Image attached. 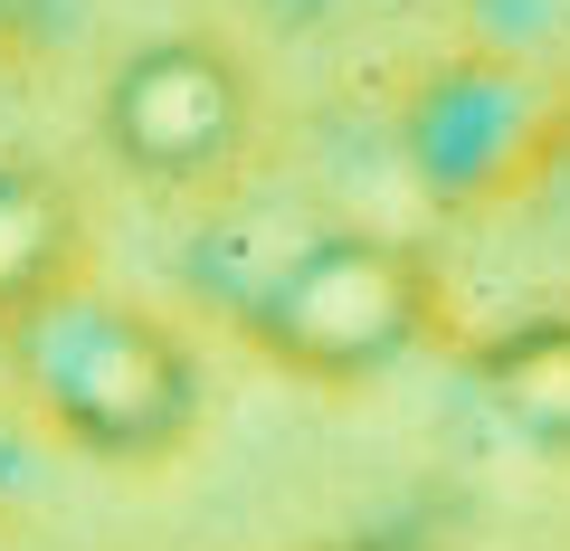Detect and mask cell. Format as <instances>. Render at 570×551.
<instances>
[{
    "label": "cell",
    "instance_id": "1",
    "mask_svg": "<svg viewBox=\"0 0 570 551\" xmlns=\"http://www.w3.org/2000/svg\"><path fill=\"white\" fill-rule=\"evenodd\" d=\"M0 362L39 429H58L77 456H115V466L171 456L200 409V371H190L181 333L86 276L29 305L20 324H0Z\"/></svg>",
    "mask_w": 570,
    "mask_h": 551
},
{
    "label": "cell",
    "instance_id": "2",
    "mask_svg": "<svg viewBox=\"0 0 570 551\" xmlns=\"http://www.w3.org/2000/svg\"><path fill=\"white\" fill-rule=\"evenodd\" d=\"M247 343L295 381H381L438 324V266L390 228H314L247 286Z\"/></svg>",
    "mask_w": 570,
    "mask_h": 551
},
{
    "label": "cell",
    "instance_id": "3",
    "mask_svg": "<svg viewBox=\"0 0 570 551\" xmlns=\"http://www.w3.org/2000/svg\"><path fill=\"white\" fill-rule=\"evenodd\" d=\"M400 163L419 181V200H438L448 219L504 200H542V181L570 152V67L494 58V48H448L400 86Z\"/></svg>",
    "mask_w": 570,
    "mask_h": 551
},
{
    "label": "cell",
    "instance_id": "4",
    "mask_svg": "<svg viewBox=\"0 0 570 551\" xmlns=\"http://www.w3.org/2000/svg\"><path fill=\"white\" fill-rule=\"evenodd\" d=\"M105 144L134 181L200 190L257 144V77L219 39H142L105 86Z\"/></svg>",
    "mask_w": 570,
    "mask_h": 551
},
{
    "label": "cell",
    "instance_id": "5",
    "mask_svg": "<svg viewBox=\"0 0 570 551\" xmlns=\"http://www.w3.org/2000/svg\"><path fill=\"white\" fill-rule=\"evenodd\" d=\"M86 219L39 163H0V324H20L58 286H77Z\"/></svg>",
    "mask_w": 570,
    "mask_h": 551
},
{
    "label": "cell",
    "instance_id": "6",
    "mask_svg": "<svg viewBox=\"0 0 570 551\" xmlns=\"http://www.w3.org/2000/svg\"><path fill=\"white\" fill-rule=\"evenodd\" d=\"M475 381L504 409V429H523L532 447H570V314H542V324H513L504 343H485Z\"/></svg>",
    "mask_w": 570,
    "mask_h": 551
},
{
    "label": "cell",
    "instance_id": "7",
    "mask_svg": "<svg viewBox=\"0 0 570 551\" xmlns=\"http://www.w3.org/2000/svg\"><path fill=\"white\" fill-rule=\"evenodd\" d=\"M466 48L570 67V0H466Z\"/></svg>",
    "mask_w": 570,
    "mask_h": 551
}]
</instances>
